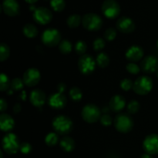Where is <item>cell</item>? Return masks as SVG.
<instances>
[{"label": "cell", "mask_w": 158, "mask_h": 158, "mask_svg": "<svg viewBox=\"0 0 158 158\" xmlns=\"http://www.w3.org/2000/svg\"><path fill=\"white\" fill-rule=\"evenodd\" d=\"M52 126L59 135L66 136L73 129V123L69 117L66 115H58L52 120Z\"/></svg>", "instance_id": "obj_1"}, {"label": "cell", "mask_w": 158, "mask_h": 158, "mask_svg": "<svg viewBox=\"0 0 158 158\" xmlns=\"http://www.w3.org/2000/svg\"><path fill=\"white\" fill-rule=\"evenodd\" d=\"M114 124L117 131L123 134H127L134 128V120L127 114L121 113L114 118Z\"/></svg>", "instance_id": "obj_2"}, {"label": "cell", "mask_w": 158, "mask_h": 158, "mask_svg": "<svg viewBox=\"0 0 158 158\" xmlns=\"http://www.w3.org/2000/svg\"><path fill=\"white\" fill-rule=\"evenodd\" d=\"M2 149L6 154L12 155L15 154L20 149V143L18 137L15 134L9 133L4 136L2 141Z\"/></svg>", "instance_id": "obj_3"}, {"label": "cell", "mask_w": 158, "mask_h": 158, "mask_svg": "<svg viewBox=\"0 0 158 158\" xmlns=\"http://www.w3.org/2000/svg\"><path fill=\"white\" fill-rule=\"evenodd\" d=\"M153 80L148 76H141L134 81L133 89L137 94L144 96L149 94L153 89Z\"/></svg>", "instance_id": "obj_4"}, {"label": "cell", "mask_w": 158, "mask_h": 158, "mask_svg": "<svg viewBox=\"0 0 158 158\" xmlns=\"http://www.w3.org/2000/svg\"><path fill=\"white\" fill-rule=\"evenodd\" d=\"M103 19L100 15L92 12L85 14L82 18V25L88 31H98L103 26Z\"/></svg>", "instance_id": "obj_5"}, {"label": "cell", "mask_w": 158, "mask_h": 158, "mask_svg": "<svg viewBox=\"0 0 158 158\" xmlns=\"http://www.w3.org/2000/svg\"><path fill=\"white\" fill-rule=\"evenodd\" d=\"M83 120L88 123H94L98 121L101 117V111L97 106L89 103L83 106L81 111Z\"/></svg>", "instance_id": "obj_6"}, {"label": "cell", "mask_w": 158, "mask_h": 158, "mask_svg": "<svg viewBox=\"0 0 158 158\" xmlns=\"http://www.w3.org/2000/svg\"><path fill=\"white\" fill-rule=\"evenodd\" d=\"M61 33L60 31L54 28L46 29L42 33L41 40L45 46L48 47H54L60 43L61 40Z\"/></svg>", "instance_id": "obj_7"}, {"label": "cell", "mask_w": 158, "mask_h": 158, "mask_svg": "<svg viewBox=\"0 0 158 158\" xmlns=\"http://www.w3.org/2000/svg\"><path fill=\"white\" fill-rule=\"evenodd\" d=\"M97 62L89 54L81 56L78 60V68L80 72L83 75H90L95 70Z\"/></svg>", "instance_id": "obj_8"}, {"label": "cell", "mask_w": 158, "mask_h": 158, "mask_svg": "<svg viewBox=\"0 0 158 158\" xmlns=\"http://www.w3.org/2000/svg\"><path fill=\"white\" fill-rule=\"evenodd\" d=\"M102 12L107 19L117 18L120 13V4L116 0H105L102 5Z\"/></svg>", "instance_id": "obj_9"}, {"label": "cell", "mask_w": 158, "mask_h": 158, "mask_svg": "<svg viewBox=\"0 0 158 158\" xmlns=\"http://www.w3.org/2000/svg\"><path fill=\"white\" fill-rule=\"evenodd\" d=\"M33 19L40 25H46L51 22L52 13L49 9L46 7H38L33 12Z\"/></svg>", "instance_id": "obj_10"}, {"label": "cell", "mask_w": 158, "mask_h": 158, "mask_svg": "<svg viewBox=\"0 0 158 158\" xmlns=\"http://www.w3.org/2000/svg\"><path fill=\"white\" fill-rule=\"evenodd\" d=\"M40 79H41V74L36 68H29L26 69L23 76V80L25 85L29 87L36 86L40 83Z\"/></svg>", "instance_id": "obj_11"}, {"label": "cell", "mask_w": 158, "mask_h": 158, "mask_svg": "<svg viewBox=\"0 0 158 158\" xmlns=\"http://www.w3.org/2000/svg\"><path fill=\"white\" fill-rule=\"evenodd\" d=\"M140 66L141 70L145 73H154L158 69V59L155 56H147L140 62Z\"/></svg>", "instance_id": "obj_12"}, {"label": "cell", "mask_w": 158, "mask_h": 158, "mask_svg": "<svg viewBox=\"0 0 158 158\" xmlns=\"http://www.w3.org/2000/svg\"><path fill=\"white\" fill-rule=\"evenodd\" d=\"M143 148L147 154L151 155L158 154V135L150 134L145 137L143 142Z\"/></svg>", "instance_id": "obj_13"}, {"label": "cell", "mask_w": 158, "mask_h": 158, "mask_svg": "<svg viewBox=\"0 0 158 158\" xmlns=\"http://www.w3.org/2000/svg\"><path fill=\"white\" fill-rule=\"evenodd\" d=\"M47 103L51 108L54 110H62L66 106L67 99L63 94L56 93L47 98Z\"/></svg>", "instance_id": "obj_14"}, {"label": "cell", "mask_w": 158, "mask_h": 158, "mask_svg": "<svg viewBox=\"0 0 158 158\" xmlns=\"http://www.w3.org/2000/svg\"><path fill=\"white\" fill-rule=\"evenodd\" d=\"M116 27L120 32L128 34L135 30L136 25L132 19L127 16H122L117 21Z\"/></svg>", "instance_id": "obj_15"}, {"label": "cell", "mask_w": 158, "mask_h": 158, "mask_svg": "<svg viewBox=\"0 0 158 158\" xmlns=\"http://www.w3.org/2000/svg\"><path fill=\"white\" fill-rule=\"evenodd\" d=\"M143 49L142 47L137 45L131 46L127 49L125 53L127 60L131 61V63H136L142 60L143 56Z\"/></svg>", "instance_id": "obj_16"}, {"label": "cell", "mask_w": 158, "mask_h": 158, "mask_svg": "<svg viewBox=\"0 0 158 158\" xmlns=\"http://www.w3.org/2000/svg\"><path fill=\"white\" fill-rule=\"evenodd\" d=\"M46 99L47 97H46V94L44 91L40 89H33L31 92L30 97H29L30 103L37 108H42V106L46 102Z\"/></svg>", "instance_id": "obj_17"}, {"label": "cell", "mask_w": 158, "mask_h": 158, "mask_svg": "<svg viewBox=\"0 0 158 158\" xmlns=\"http://www.w3.org/2000/svg\"><path fill=\"white\" fill-rule=\"evenodd\" d=\"M2 8L8 16H15L19 12V5L16 0H3Z\"/></svg>", "instance_id": "obj_18"}, {"label": "cell", "mask_w": 158, "mask_h": 158, "mask_svg": "<svg viewBox=\"0 0 158 158\" xmlns=\"http://www.w3.org/2000/svg\"><path fill=\"white\" fill-rule=\"evenodd\" d=\"M126 106V100L121 95H114L110 99L109 103V107L113 112L120 113Z\"/></svg>", "instance_id": "obj_19"}, {"label": "cell", "mask_w": 158, "mask_h": 158, "mask_svg": "<svg viewBox=\"0 0 158 158\" xmlns=\"http://www.w3.org/2000/svg\"><path fill=\"white\" fill-rule=\"evenodd\" d=\"M15 127L14 119L9 114L2 113L0 115V128L2 132H9Z\"/></svg>", "instance_id": "obj_20"}, {"label": "cell", "mask_w": 158, "mask_h": 158, "mask_svg": "<svg viewBox=\"0 0 158 158\" xmlns=\"http://www.w3.org/2000/svg\"><path fill=\"white\" fill-rule=\"evenodd\" d=\"M60 146L64 152H72L75 149V141L72 137L64 136L60 140Z\"/></svg>", "instance_id": "obj_21"}, {"label": "cell", "mask_w": 158, "mask_h": 158, "mask_svg": "<svg viewBox=\"0 0 158 158\" xmlns=\"http://www.w3.org/2000/svg\"><path fill=\"white\" fill-rule=\"evenodd\" d=\"M23 32L26 37L29 39L35 38L38 35V29L36 26L31 23H27L23 26Z\"/></svg>", "instance_id": "obj_22"}, {"label": "cell", "mask_w": 158, "mask_h": 158, "mask_svg": "<svg viewBox=\"0 0 158 158\" xmlns=\"http://www.w3.org/2000/svg\"><path fill=\"white\" fill-rule=\"evenodd\" d=\"M110 57L106 52H100L97 55V59H96V62H97V65L99 67L104 69V68L107 67L110 64Z\"/></svg>", "instance_id": "obj_23"}, {"label": "cell", "mask_w": 158, "mask_h": 158, "mask_svg": "<svg viewBox=\"0 0 158 158\" xmlns=\"http://www.w3.org/2000/svg\"><path fill=\"white\" fill-rule=\"evenodd\" d=\"M82 23V18L78 14H72L66 19L67 26L71 29L77 28Z\"/></svg>", "instance_id": "obj_24"}, {"label": "cell", "mask_w": 158, "mask_h": 158, "mask_svg": "<svg viewBox=\"0 0 158 158\" xmlns=\"http://www.w3.org/2000/svg\"><path fill=\"white\" fill-rule=\"evenodd\" d=\"M73 44L68 40H63L59 44V50L63 55H68L72 52Z\"/></svg>", "instance_id": "obj_25"}, {"label": "cell", "mask_w": 158, "mask_h": 158, "mask_svg": "<svg viewBox=\"0 0 158 158\" xmlns=\"http://www.w3.org/2000/svg\"><path fill=\"white\" fill-rule=\"evenodd\" d=\"M59 134L56 132L49 133L45 137V143L48 147H54L59 142Z\"/></svg>", "instance_id": "obj_26"}, {"label": "cell", "mask_w": 158, "mask_h": 158, "mask_svg": "<svg viewBox=\"0 0 158 158\" xmlns=\"http://www.w3.org/2000/svg\"><path fill=\"white\" fill-rule=\"evenodd\" d=\"M11 87V82L9 80V78L8 77L7 75L2 73L1 76H0V90L2 92H7Z\"/></svg>", "instance_id": "obj_27"}, {"label": "cell", "mask_w": 158, "mask_h": 158, "mask_svg": "<svg viewBox=\"0 0 158 158\" xmlns=\"http://www.w3.org/2000/svg\"><path fill=\"white\" fill-rule=\"evenodd\" d=\"M69 97L71 100L75 102H78L83 98V92L81 89L77 86H73L69 90Z\"/></svg>", "instance_id": "obj_28"}, {"label": "cell", "mask_w": 158, "mask_h": 158, "mask_svg": "<svg viewBox=\"0 0 158 158\" xmlns=\"http://www.w3.org/2000/svg\"><path fill=\"white\" fill-rule=\"evenodd\" d=\"M74 49H75V52L77 55H80V56L83 55H84L85 52H86V49H87V45L83 40H79L76 43L75 46H74Z\"/></svg>", "instance_id": "obj_29"}, {"label": "cell", "mask_w": 158, "mask_h": 158, "mask_svg": "<svg viewBox=\"0 0 158 158\" xmlns=\"http://www.w3.org/2000/svg\"><path fill=\"white\" fill-rule=\"evenodd\" d=\"M50 6L54 11L60 12L66 7V2L65 0H50Z\"/></svg>", "instance_id": "obj_30"}, {"label": "cell", "mask_w": 158, "mask_h": 158, "mask_svg": "<svg viewBox=\"0 0 158 158\" xmlns=\"http://www.w3.org/2000/svg\"><path fill=\"white\" fill-rule=\"evenodd\" d=\"M10 56V49L9 46L6 43H2L0 46V60L4 62L7 60Z\"/></svg>", "instance_id": "obj_31"}, {"label": "cell", "mask_w": 158, "mask_h": 158, "mask_svg": "<svg viewBox=\"0 0 158 158\" xmlns=\"http://www.w3.org/2000/svg\"><path fill=\"white\" fill-rule=\"evenodd\" d=\"M24 82L23 79L15 78L11 82V88L15 91H20L24 87Z\"/></svg>", "instance_id": "obj_32"}, {"label": "cell", "mask_w": 158, "mask_h": 158, "mask_svg": "<svg viewBox=\"0 0 158 158\" xmlns=\"http://www.w3.org/2000/svg\"><path fill=\"white\" fill-rule=\"evenodd\" d=\"M140 109V105L137 100H131L127 104V111L131 114H137Z\"/></svg>", "instance_id": "obj_33"}, {"label": "cell", "mask_w": 158, "mask_h": 158, "mask_svg": "<svg viewBox=\"0 0 158 158\" xmlns=\"http://www.w3.org/2000/svg\"><path fill=\"white\" fill-rule=\"evenodd\" d=\"M126 69L127 70L128 73H130L132 75H137V74L140 73V66L136 64L135 63H129L126 66Z\"/></svg>", "instance_id": "obj_34"}, {"label": "cell", "mask_w": 158, "mask_h": 158, "mask_svg": "<svg viewBox=\"0 0 158 158\" xmlns=\"http://www.w3.org/2000/svg\"><path fill=\"white\" fill-rule=\"evenodd\" d=\"M117 29L110 27L105 31L104 38L107 41H113L114 40H115L116 36H117Z\"/></svg>", "instance_id": "obj_35"}, {"label": "cell", "mask_w": 158, "mask_h": 158, "mask_svg": "<svg viewBox=\"0 0 158 158\" xmlns=\"http://www.w3.org/2000/svg\"><path fill=\"white\" fill-rule=\"evenodd\" d=\"M105 46H106L105 40L102 38H97L94 41V43H93L94 50L97 51V52H99V51H101L102 49H103Z\"/></svg>", "instance_id": "obj_36"}, {"label": "cell", "mask_w": 158, "mask_h": 158, "mask_svg": "<svg viewBox=\"0 0 158 158\" xmlns=\"http://www.w3.org/2000/svg\"><path fill=\"white\" fill-rule=\"evenodd\" d=\"M120 88L124 91H129L131 89H133L134 83L130 79H123L120 81Z\"/></svg>", "instance_id": "obj_37"}, {"label": "cell", "mask_w": 158, "mask_h": 158, "mask_svg": "<svg viewBox=\"0 0 158 158\" xmlns=\"http://www.w3.org/2000/svg\"><path fill=\"white\" fill-rule=\"evenodd\" d=\"M100 123L104 127H109L113 123V119L109 114H103L101 116L100 119Z\"/></svg>", "instance_id": "obj_38"}, {"label": "cell", "mask_w": 158, "mask_h": 158, "mask_svg": "<svg viewBox=\"0 0 158 158\" xmlns=\"http://www.w3.org/2000/svg\"><path fill=\"white\" fill-rule=\"evenodd\" d=\"M19 151L23 153V154H28L32 151V145L27 142H23L20 145Z\"/></svg>", "instance_id": "obj_39"}, {"label": "cell", "mask_w": 158, "mask_h": 158, "mask_svg": "<svg viewBox=\"0 0 158 158\" xmlns=\"http://www.w3.org/2000/svg\"><path fill=\"white\" fill-rule=\"evenodd\" d=\"M7 107H8L7 102H6V100H5V99L2 98L1 100H0V110H1L0 111L2 112V114L4 113L5 111L7 110Z\"/></svg>", "instance_id": "obj_40"}, {"label": "cell", "mask_w": 158, "mask_h": 158, "mask_svg": "<svg viewBox=\"0 0 158 158\" xmlns=\"http://www.w3.org/2000/svg\"><path fill=\"white\" fill-rule=\"evenodd\" d=\"M67 89V86L64 83H59L58 86H57L56 89L58 91V93H60V94H64L65 91Z\"/></svg>", "instance_id": "obj_41"}, {"label": "cell", "mask_w": 158, "mask_h": 158, "mask_svg": "<svg viewBox=\"0 0 158 158\" xmlns=\"http://www.w3.org/2000/svg\"><path fill=\"white\" fill-rule=\"evenodd\" d=\"M22 110V106L20 105V103H15V106H13V111L15 114L20 113V111Z\"/></svg>", "instance_id": "obj_42"}, {"label": "cell", "mask_w": 158, "mask_h": 158, "mask_svg": "<svg viewBox=\"0 0 158 158\" xmlns=\"http://www.w3.org/2000/svg\"><path fill=\"white\" fill-rule=\"evenodd\" d=\"M140 158H153V157H152V155H151V154L145 153V154H142Z\"/></svg>", "instance_id": "obj_43"}, {"label": "cell", "mask_w": 158, "mask_h": 158, "mask_svg": "<svg viewBox=\"0 0 158 158\" xmlns=\"http://www.w3.org/2000/svg\"><path fill=\"white\" fill-rule=\"evenodd\" d=\"M19 97H21L22 100H26V91H23V92H22V94L19 95Z\"/></svg>", "instance_id": "obj_44"}, {"label": "cell", "mask_w": 158, "mask_h": 158, "mask_svg": "<svg viewBox=\"0 0 158 158\" xmlns=\"http://www.w3.org/2000/svg\"><path fill=\"white\" fill-rule=\"evenodd\" d=\"M110 110V107H107V106H105V107L103 108V110H102V112L104 113V114H106V113L109 112Z\"/></svg>", "instance_id": "obj_45"}, {"label": "cell", "mask_w": 158, "mask_h": 158, "mask_svg": "<svg viewBox=\"0 0 158 158\" xmlns=\"http://www.w3.org/2000/svg\"><path fill=\"white\" fill-rule=\"evenodd\" d=\"M25 1H26V2H28V3H29V4L32 5V4H34L35 2H36L38 0H25Z\"/></svg>", "instance_id": "obj_46"}, {"label": "cell", "mask_w": 158, "mask_h": 158, "mask_svg": "<svg viewBox=\"0 0 158 158\" xmlns=\"http://www.w3.org/2000/svg\"><path fill=\"white\" fill-rule=\"evenodd\" d=\"M12 94H13V89H9V90L7 91V94H8V95H12Z\"/></svg>", "instance_id": "obj_47"}, {"label": "cell", "mask_w": 158, "mask_h": 158, "mask_svg": "<svg viewBox=\"0 0 158 158\" xmlns=\"http://www.w3.org/2000/svg\"><path fill=\"white\" fill-rule=\"evenodd\" d=\"M0 155H1V158H3V154H2V151H0Z\"/></svg>", "instance_id": "obj_48"}, {"label": "cell", "mask_w": 158, "mask_h": 158, "mask_svg": "<svg viewBox=\"0 0 158 158\" xmlns=\"http://www.w3.org/2000/svg\"><path fill=\"white\" fill-rule=\"evenodd\" d=\"M157 49H158V40H157Z\"/></svg>", "instance_id": "obj_49"}, {"label": "cell", "mask_w": 158, "mask_h": 158, "mask_svg": "<svg viewBox=\"0 0 158 158\" xmlns=\"http://www.w3.org/2000/svg\"><path fill=\"white\" fill-rule=\"evenodd\" d=\"M157 77H158V72H157Z\"/></svg>", "instance_id": "obj_50"}]
</instances>
